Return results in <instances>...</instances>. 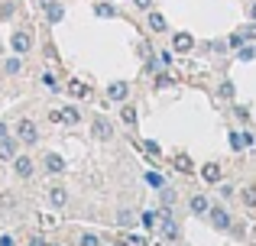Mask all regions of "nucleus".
<instances>
[{
	"instance_id": "obj_19",
	"label": "nucleus",
	"mask_w": 256,
	"mask_h": 246,
	"mask_svg": "<svg viewBox=\"0 0 256 246\" xmlns=\"http://www.w3.org/2000/svg\"><path fill=\"white\" fill-rule=\"evenodd\" d=\"M124 123H136V110H133V107H124Z\"/></svg>"
},
{
	"instance_id": "obj_23",
	"label": "nucleus",
	"mask_w": 256,
	"mask_h": 246,
	"mask_svg": "<svg viewBox=\"0 0 256 246\" xmlns=\"http://www.w3.org/2000/svg\"><path fill=\"white\" fill-rule=\"evenodd\" d=\"M117 221L124 224V227H130V224H133V211H120V217H117Z\"/></svg>"
},
{
	"instance_id": "obj_13",
	"label": "nucleus",
	"mask_w": 256,
	"mask_h": 246,
	"mask_svg": "<svg viewBox=\"0 0 256 246\" xmlns=\"http://www.w3.org/2000/svg\"><path fill=\"white\" fill-rule=\"evenodd\" d=\"M150 26H152L156 32H162V29H166V16H162V13H150Z\"/></svg>"
},
{
	"instance_id": "obj_9",
	"label": "nucleus",
	"mask_w": 256,
	"mask_h": 246,
	"mask_svg": "<svg viewBox=\"0 0 256 246\" xmlns=\"http://www.w3.org/2000/svg\"><path fill=\"white\" fill-rule=\"evenodd\" d=\"M13 169H16V175H20V178H30V175H32V159H30V156H20Z\"/></svg>"
},
{
	"instance_id": "obj_32",
	"label": "nucleus",
	"mask_w": 256,
	"mask_h": 246,
	"mask_svg": "<svg viewBox=\"0 0 256 246\" xmlns=\"http://www.w3.org/2000/svg\"><path fill=\"white\" fill-rule=\"evenodd\" d=\"M0 246H13V237H10V234H4V237H0Z\"/></svg>"
},
{
	"instance_id": "obj_14",
	"label": "nucleus",
	"mask_w": 256,
	"mask_h": 246,
	"mask_svg": "<svg viewBox=\"0 0 256 246\" xmlns=\"http://www.w3.org/2000/svg\"><path fill=\"white\" fill-rule=\"evenodd\" d=\"M159 217H162V214H156V211H146V214H143V227L152 230V227L159 224Z\"/></svg>"
},
{
	"instance_id": "obj_3",
	"label": "nucleus",
	"mask_w": 256,
	"mask_h": 246,
	"mask_svg": "<svg viewBox=\"0 0 256 246\" xmlns=\"http://www.w3.org/2000/svg\"><path fill=\"white\" fill-rule=\"evenodd\" d=\"M91 130H94V136H98V139H110L114 136V126H110V120H104V117H98Z\"/></svg>"
},
{
	"instance_id": "obj_31",
	"label": "nucleus",
	"mask_w": 256,
	"mask_h": 246,
	"mask_svg": "<svg viewBox=\"0 0 256 246\" xmlns=\"http://www.w3.org/2000/svg\"><path fill=\"white\" fill-rule=\"evenodd\" d=\"M244 42H246V39L240 36V32H234V36H230V45H244Z\"/></svg>"
},
{
	"instance_id": "obj_12",
	"label": "nucleus",
	"mask_w": 256,
	"mask_h": 246,
	"mask_svg": "<svg viewBox=\"0 0 256 246\" xmlns=\"http://www.w3.org/2000/svg\"><path fill=\"white\" fill-rule=\"evenodd\" d=\"M49 201L56 204V208H62V204L68 201V195H65V188H52V191H49Z\"/></svg>"
},
{
	"instance_id": "obj_25",
	"label": "nucleus",
	"mask_w": 256,
	"mask_h": 246,
	"mask_svg": "<svg viewBox=\"0 0 256 246\" xmlns=\"http://www.w3.org/2000/svg\"><path fill=\"white\" fill-rule=\"evenodd\" d=\"M146 182H150V185H156V188H162V178H159L156 172H146Z\"/></svg>"
},
{
	"instance_id": "obj_35",
	"label": "nucleus",
	"mask_w": 256,
	"mask_h": 246,
	"mask_svg": "<svg viewBox=\"0 0 256 246\" xmlns=\"http://www.w3.org/2000/svg\"><path fill=\"white\" fill-rule=\"evenodd\" d=\"M32 246H46V243H42V240H32Z\"/></svg>"
},
{
	"instance_id": "obj_30",
	"label": "nucleus",
	"mask_w": 256,
	"mask_h": 246,
	"mask_svg": "<svg viewBox=\"0 0 256 246\" xmlns=\"http://www.w3.org/2000/svg\"><path fill=\"white\" fill-rule=\"evenodd\" d=\"M178 169H182V172H192V162H188L185 156H178Z\"/></svg>"
},
{
	"instance_id": "obj_11",
	"label": "nucleus",
	"mask_w": 256,
	"mask_h": 246,
	"mask_svg": "<svg viewBox=\"0 0 256 246\" xmlns=\"http://www.w3.org/2000/svg\"><path fill=\"white\" fill-rule=\"evenodd\" d=\"M192 211H194V214H208V211H211V204H208V198H204V195L192 198Z\"/></svg>"
},
{
	"instance_id": "obj_17",
	"label": "nucleus",
	"mask_w": 256,
	"mask_h": 246,
	"mask_svg": "<svg viewBox=\"0 0 256 246\" xmlns=\"http://www.w3.org/2000/svg\"><path fill=\"white\" fill-rule=\"evenodd\" d=\"M68 91H72L75 97H84V94H88V88H84L82 81H72V84H68Z\"/></svg>"
},
{
	"instance_id": "obj_5",
	"label": "nucleus",
	"mask_w": 256,
	"mask_h": 246,
	"mask_svg": "<svg viewBox=\"0 0 256 246\" xmlns=\"http://www.w3.org/2000/svg\"><path fill=\"white\" fill-rule=\"evenodd\" d=\"M10 45H13V52H30L32 39L26 36V32H13V36H10Z\"/></svg>"
},
{
	"instance_id": "obj_7",
	"label": "nucleus",
	"mask_w": 256,
	"mask_h": 246,
	"mask_svg": "<svg viewBox=\"0 0 256 246\" xmlns=\"http://www.w3.org/2000/svg\"><path fill=\"white\" fill-rule=\"evenodd\" d=\"M46 169H49L52 175H58V172H65V159L56 156V152H49V156H46Z\"/></svg>"
},
{
	"instance_id": "obj_24",
	"label": "nucleus",
	"mask_w": 256,
	"mask_h": 246,
	"mask_svg": "<svg viewBox=\"0 0 256 246\" xmlns=\"http://www.w3.org/2000/svg\"><path fill=\"white\" fill-rule=\"evenodd\" d=\"M256 58V49H240V62H253Z\"/></svg>"
},
{
	"instance_id": "obj_18",
	"label": "nucleus",
	"mask_w": 256,
	"mask_h": 246,
	"mask_svg": "<svg viewBox=\"0 0 256 246\" xmlns=\"http://www.w3.org/2000/svg\"><path fill=\"white\" fill-rule=\"evenodd\" d=\"M94 10H98V16H114V13H117V10H114L110 3H98Z\"/></svg>"
},
{
	"instance_id": "obj_20",
	"label": "nucleus",
	"mask_w": 256,
	"mask_h": 246,
	"mask_svg": "<svg viewBox=\"0 0 256 246\" xmlns=\"http://www.w3.org/2000/svg\"><path fill=\"white\" fill-rule=\"evenodd\" d=\"M172 201H175V195H172V191H166V188H162V211H169V208H172Z\"/></svg>"
},
{
	"instance_id": "obj_1",
	"label": "nucleus",
	"mask_w": 256,
	"mask_h": 246,
	"mask_svg": "<svg viewBox=\"0 0 256 246\" xmlns=\"http://www.w3.org/2000/svg\"><path fill=\"white\" fill-rule=\"evenodd\" d=\"M16 136H20V143H36V139H39L36 123H32V120H20L16 123Z\"/></svg>"
},
{
	"instance_id": "obj_6",
	"label": "nucleus",
	"mask_w": 256,
	"mask_h": 246,
	"mask_svg": "<svg viewBox=\"0 0 256 246\" xmlns=\"http://www.w3.org/2000/svg\"><path fill=\"white\" fill-rule=\"evenodd\" d=\"M126 94H130V88H126L124 81H114L110 88H107V97H110V101H126Z\"/></svg>"
},
{
	"instance_id": "obj_33",
	"label": "nucleus",
	"mask_w": 256,
	"mask_h": 246,
	"mask_svg": "<svg viewBox=\"0 0 256 246\" xmlns=\"http://www.w3.org/2000/svg\"><path fill=\"white\" fill-rule=\"evenodd\" d=\"M150 3H152V0H136V6H140V10H146Z\"/></svg>"
},
{
	"instance_id": "obj_8",
	"label": "nucleus",
	"mask_w": 256,
	"mask_h": 246,
	"mask_svg": "<svg viewBox=\"0 0 256 246\" xmlns=\"http://www.w3.org/2000/svg\"><path fill=\"white\" fill-rule=\"evenodd\" d=\"M172 45H175V52H192V49H194V39L188 36V32H178Z\"/></svg>"
},
{
	"instance_id": "obj_16",
	"label": "nucleus",
	"mask_w": 256,
	"mask_h": 246,
	"mask_svg": "<svg viewBox=\"0 0 256 246\" xmlns=\"http://www.w3.org/2000/svg\"><path fill=\"white\" fill-rule=\"evenodd\" d=\"M62 120H65V123H78V110H75V107H65V110H62Z\"/></svg>"
},
{
	"instance_id": "obj_36",
	"label": "nucleus",
	"mask_w": 256,
	"mask_h": 246,
	"mask_svg": "<svg viewBox=\"0 0 256 246\" xmlns=\"http://www.w3.org/2000/svg\"><path fill=\"white\" fill-rule=\"evenodd\" d=\"M253 19H256V3H253Z\"/></svg>"
},
{
	"instance_id": "obj_22",
	"label": "nucleus",
	"mask_w": 256,
	"mask_h": 246,
	"mask_svg": "<svg viewBox=\"0 0 256 246\" xmlns=\"http://www.w3.org/2000/svg\"><path fill=\"white\" fill-rule=\"evenodd\" d=\"M240 36H244V39H256V23L244 26V29H240Z\"/></svg>"
},
{
	"instance_id": "obj_28",
	"label": "nucleus",
	"mask_w": 256,
	"mask_h": 246,
	"mask_svg": "<svg viewBox=\"0 0 256 246\" xmlns=\"http://www.w3.org/2000/svg\"><path fill=\"white\" fill-rule=\"evenodd\" d=\"M220 94H224V97H234V84L224 81V84H220Z\"/></svg>"
},
{
	"instance_id": "obj_15",
	"label": "nucleus",
	"mask_w": 256,
	"mask_h": 246,
	"mask_svg": "<svg viewBox=\"0 0 256 246\" xmlns=\"http://www.w3.org/2000/svg\"><path fill=\"white\" fill-rule=\"evenodd\" d=\"M204 178L208 182H220V165H204Z\"/></svg>"
},
{
	"instance_id": "obj_29",
	"label": "nucleus",
	"mask_w": 256,
	"mask_h": 246,
	"mask_svg": "<svg viewBox=\"0 0 256 246\" xmlns=\"http://www.w3.org/2000/svg\"><path fill=\"white\" fill-rule=\"evenodd\" d=\"M82 246H98V237H91V234H84V237H82Z\"/></svg>"
},
{
	"instance_id": "obj_34",
	"label": "nucleus",
	"mask_w": 256,
	"mask_h": 246,
	"mask_svg": "<svg viewBox=\"0 0 256 246\" xmlns=\"http://www.w3.org/2000/svg\"><path fill=\"white\" fill-rule=\"evenodd\" d=\"M0 139H6V123H0Z\"/></svg>"
},
{
	"instance_id": "obj_21",
	"label": "nucleus",
	"mask_w": 256,
	"mask_h": 246,
	"mask_svg": "<svg viewBox=\"0 0 256 246\" xmlns=\"http://www.w3.org/2000/svg\"><path fill=\"white\" fill-rule=\"evenodd\" d=\"M230 146H234V149H246V146H244V133H234V136H230Z\"/></svg>"
},
{
	"instance_id": "obj_27",
	"label": "nucleus",
	"mask_w": 256,
	"mask_h": 246,
	"mask_svg": "<svg viewBox=\"0 0 256 246\" xmlns=\"http://www.w3.org/2000/svg\"><path fill=\"white\" fill-rule=\"evenodd\" d=\"M156 84H159V88H172V78H169V75H159Z\"/></svg>"
},
{
	"instance_id": "obj_4",
	"label": "nucleus",
	"mask_w": 256,
	"mask_h": 246,
	"mask_svg": "<svg viewBox=\"0 0 256 246\" xmlns=\"http://www.w3.org/2000/svg\"><path fill=\"white\" fill-rule=\"evenodd\" d=\"M208 214H211V221H214V227H218V230H227V227H230V217H227L224 208H211Z\"/></svg>"
},
{
	"instance_id": "obj_2",
	"label": "nucleus",
	"mask_w": 256,
	"mask_h": 246,
	"mask_svg": "<svg viewBox=\"0 0 256 246\" xmlns=\"http://www.w3.org/2000/svg\"><path fill=\"white\" fill-rule=\"evenodd\" d=\"M42 6H46V16H49V23H58V19L65 16V10H62V3H58V0H42Z\"/></svg>"
},
{
	"instance_id": "obj_26",
	"label": "nucleus",
	"mask_w": 256,
	"mask_h": 246,
	"mask_svg": "<svg viewBox=\"0 0 256 246\" xmlns=\"http://www.w3.org/2000/svg\"><path fill=\"white\" fill-rule=\"evenodd\" d=\"M20 71V58H10V62H6V75H16Z\"/></svg>"
},
{
	"instance_id": "obj_10",
	"label": "nucleus",
	"mask_w": 256,
	"mask_h": 246,
	"mask_svg": "<svg viewBox=\"0 0 256 246\" xmlns=\"http://www.w3.org/2000/svg\"><path fill=\"white\" fill-rule=\"evenodd\" d=\"M13 156H16V143H13L10 136L0 139V159H13Z\"/></svg>"
}]
</instances>
